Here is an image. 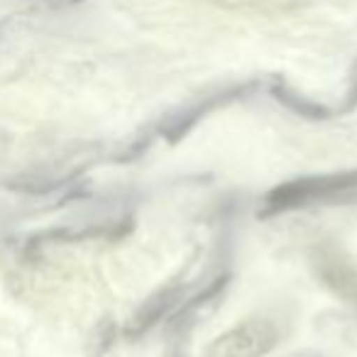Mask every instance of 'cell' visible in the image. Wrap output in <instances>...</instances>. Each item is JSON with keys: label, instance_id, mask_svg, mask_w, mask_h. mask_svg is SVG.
Masks as SVG:
<instances>
[{"label": "cell", "instance_id": "1", "mask_svg": "<svg viewBox=\"0 0 357 357\" xmlns=\"http://www.w3.org/2000/svg\"><path fill=\"white\" fill-rule=\"evenodd\" d=\"M277 337L279 333L272 321L252 318L215 337L204 357H262L277 345Z\"/></svg>", "mask_w": 357, "mask_h": 357}]
</instances>
